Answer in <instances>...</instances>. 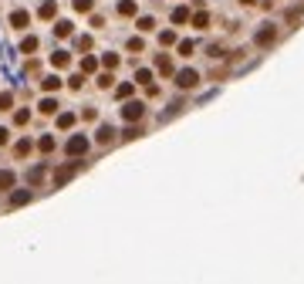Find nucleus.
<instances>
[{"label": "nucleus", "instance_id": "20e7f679", "mask_svg": "<svg viewBox=\"0 0 304 284\" xmlns=\"http://www.w3.org/2000/svg\"><path fill=\"white\" fill-rule=\"evenodd\" d=\"M142 112H146V109H142V102H129V105L122 109V115H125L129 122H139V118H142Z\"/></svg>", "mask_w": 304, "mask_h": 284}, {"label": "nucleus", "instance_id": "0eeeda50", "mask_svg": "<svg viewBox=\"0 0 304 284\" xmlns=\"http://www.w3.org/2000/svg\"><path fill=\"white\" fill-rule=\"evenodd\" d=\"M38 14H41V17H48V20H51V17H54V14H57V3H54V0H44V3H41V10H38Z\"/></svg>", "mask_w": 304, "mask_h": 284}, {"label": "nucleus", "instance_id": "6ab92c4d", "mask_svg": "<svg viewBox=\"0 0 304 284\" xmlns=\"http://www.w3.org/2000/svg\"><path fill=\"white\" fill-rule=\"evenodd\" d=\"M193 51H196V44H193V41H179V55H183V57H190Z\"/></svg>", "mask_w": 304, "mask_h": 284}, {"label": "nucleus", "instance_id": "c756f323", "mask_svg": "<svg viewBox=\"0 0 304 284\" xmlns=\"http://www.w3.org/2000/svg\"><path fill=\"white\" fill-rule=\"evenodd\" d=\"M75 10H92V0H75Z\"/></svg>", "mask_w": 304, "mask_h": 284}, {"label": "nucleus", "instance_id": "a878e982", "mask_svg": "<svg viewBox=\"0 0 304 284\" xmlns=\"http://www.w3.org/2000/svg\"><path fill=\"white\" fill-rule=\"evenodd\" d=\"M54 149V139H51V135H44V139H41V152H51Z\"/></svg>", "mask_w": 304, "mask_h": 284}, {"label": "nucleus", "instance_id": "aec40b11", "mask_svg": "<svg viewBox=\"0 0 304 284\" xmlns=\"http://www.w3.org/2000/svg\"><path fill=\"white\" fill-rule=\"evenodd\" d=\"M57 38H68V34H71V24H68V20H57Z\"/></svg>", "mask_w": 304, "mask_h": 284}, {"label": "nucleus", "instance_id": "9b49d317", "mask_svg": "<svg viewBox=\"0 0 304 284\" xmlns=\"http://www.w3.org/2000/svg\"><path fill=\"white\" fill-rule=\"evenodd\" d=\"M186 20H190V10H186V7H176V10H172V24H186Z\"/></svg>", "mask_w": 304, "mask_h": 284}, {"label": "nucleus", "instance_id": "2eb2a0df", "mask_svg": "<svg viewBox=\"0 0 304 284\" xmlns=\"http://www.w3.org/2000/svg\"><path fill=\"white\" fill-rule=\"evenodd\" d=\"M68 61H71V57L64 55V51H57V55H51V64H54V68H64Z\"/></svg>", "mask_w": 304, "mask_h": 284}, {"label": "nucleus", "instance_id": "bb28decb", "mask_svg": "<svg viewBox=\"0 0 304 284\" xmlns=\"http://www.w3.org/2000/svg\"><path fill=\"white\" fill-rule=\"evenodd\" d=\"M298 20H301V7H294V10L287 14V24H298Z\"/></svg>", "mask_w": 304, "mask_h": 284}, {"label": "nucleus", "instance_id": "f3484780", "mask_svg": "<svg viewBox=\"0 0 304 284\" xmlns=\"http://www.w3.org/2000/svg\"><path fill=\"white\" fill-rule=\"evenodd\" d=\"M20 51H24V55L38 51V38H24V44H20Z\"/></svg>", "mask_w": 304, "mask_h": 284}, {"label": "nucleus", "instance_id": "dca6fc26", "mask_svg": "<svg viewBox=\"0 0 304 284\" xmlns=\"http://www.w3.org/2000/svg\"><path fill=\"white\" fill-rule=\"evenodd\" d=\"M57 125H61V129H71V125H75V115H71V112L57 115Z\"/></svg>", "mask_w": 304, "mask_h": 284}, {"label": "nucleus", "instance_id": "f8f14e48", "mask_svg": "<svg viewBox=\"0 0 304 284\" xmlns=\"http://www.w3.org/2000/svg\"><path fill=\"white\" fill-rule=\"evenodd\" d=\"M10 186H14V172L3 170V172H0V189H10Z\"/></svg>", "mask_w": 304, "mask_h": 284}, {"label": "nucleus", "instance_id": "1a4fd4ad", "mask_svg": "<svg viewBox=\"0 0 304 284\" xmlns=\"http://www.w3.org/2000/svg\"><path fill=\"white\" fill-rule=\"evenodd\" d=\"M118 14H122V17H135V0H122V3H118Z\"/></svg>", "mask_w": 304, "mask_h": 284}, {"label": "nucleus", "instance_id": "6e6552de", "mask_svg": "<svg viewBox=\"0 0 304 284\" xmlns=\"http://www.w3.org/2000/svg\"><path fill=\"white\" fill-rule=\"evenodd\" d=\"M112 139H115V129H112V125H101V129H98V142H101V146H108Z\"/></svg>", "mask_w": 304, "mask_h": 284}, {"label": "nucleus", "instance_id": "c85d7f7f", "mask_svg": "<svg viewBox=\"0 0 304 284\" xmlns=\"http://www.w3.org/2000/svg\"><path fill=\"white\" fill-rule=\"evenodd\" d=\"M159 41H162V44H172V41H176V34H172V31H162V34H159Z\"/></svg>", "mask_w": 304, "mask_h": 284}, {"label": "nucleus", "instance_id": "39448f33", "mask_svg": "<svg viewBox=\"0 0 304 284\" xmlns=\"http://www.w3.org/2000/svg\"><path fill=\"white\" fill-rule=\"evenodd\" d=\"M10 24H14V27H27V24H31V14H27V10H14V14H10Z\"/></svg>", "mask_w": 304, "mask_h": 284}, {"label": "nucleus", "instance_id": "9d476101", "mask_svg": "<svg viewBox=\"0 0 304 284\" xmlns=\"http://www.w3.org/2000/svg\"><path fill=\"white\" fill-rule=\"evenodd\" d=\"M41 85H44V92H57V88H61V78H57V75H48Z\"/></svg>", "mask_w": 304, "mask_h": 284}, {"label": "nucleus", "instance_id": "b1692460", "mask_svg": "<svg viewBox=\"0 0 304 284\" xmlns=\"http://www.w3.org/2000/svg\"><path fill=\"white\" fill-rule=\"evenodd\" d=\"M27 179H31V183H41V179H44V166H38V170H31V176H27Z\"/></svg>", "mask_w": 304, "mask_h": 284}, {"label": "nucleus", "instance_id": "5701e85b", "mask_svg": "<svg viewBox=\"0 0 304 284\" xmlns=\"http://www.w3.org/2000/svg\"><path fill=\"white\" fill-rule=\"evenodd\" d=\"M135 81H142V85H152V71H146V68H142V71L135 75Z\"/></svg>", "mask_w": 304, "mask_h": 284}, {"label": "nucleus", "instance_id": "f257e3e1", "mask_svg": "<svg viewBox=\"0 0 304 284\" xmlns=\"http://www.w3.org/2000/svg\"><path fill=\"white\" fill-rule=\"evenodd\" d=\"M277 41V27L274 24H260V31H257V48H270Z\"/></svg>", "mask_w": 304, "mask_h": 284}, {"label": "nucleus", "instance_id": "423d86ee", "mask_svg": "<svg viewBox=\"0 0 304 284\" xmlns=\"http://www.w3.org/2000/svg\"><path fill=\"white\" fill-rule=\"evenodd\" d=\"M193 27H196V31H206L209 27V14H203V10H200V14H193Z\"/></svg>", "mask_w": 304, "mask_h": 284}, {"label": "nucleus", "instance_id": "4468645a", "mask_svg": "<svg viewBox=\"0 0 304 284\" xmlns=\"http://www.w3.org/2000/svg\"><path fill=\"white\" fill-rule=\"evenodd\" d=\"M71 172H75V170H71V166H64V170H57L54 183H57V186H61V183H68V179H71Z\"/></svg>", "mask_w": 304, "mask_h": 284}, {"label": "nucleus", "instance_id": "7ed1b4c3", "mask_svg": "<svg viewBox=\"0 0 304 284\" xmlns=\"http://www.w3.org/2000/svg\"><path fill=\"white\" fill-rule=\"evenodd\" d=\"M196 81H200V75H196L193 68H183V71L176 75V85H179V88H196Z\"/></svg>", "mask_w": 304, "mask_h": 284}, {"label": "nucleus", "instance_id": "ddd939ff", "mask_svg": "<svg viewBox=\"0 0 304 284\" xmlns=\"http://www.w3.org/2000/svg\"><path fill=\"white\" fill-rule=\"evenodd\" d=\"M41 112H44V115H54L57 112V102H54V98H44V102H41Z\"/></svg>", "mask_w": 304, "mask_h": 284}, {"label": "nucleus", "instance_id": "2f4dec72", "mask_svg": "<svg viewBox=\"0 0 304 284\" xmlns=\"http://www.w3.org/2000/svg\"><path fill=\"white\" fill-rule=\"evenodd\" d=\"M10 102H14L10 95H0V109H10Z\"/></svg>", "mask_w": 304, "mask_h": 284}, {"label": "nucleus", "instance_id": "393cba45", "mask_svg": "<svg viewBox=\"0 0 304 284\" xmlns=\"http://www.w3.org/2000/svg\"><path fill=\"white\" fill-rule=\"evenodd\" d=\"M95 68H98L95 57H85V61H81V71H95Z\"/></svg>", "mask_w": 304, "mask_h": 284}, {"label": "nucleus", "instance_id": "f03ea898", "mask_svg": "<svg viewBox=\"0 0 304 284\" xmlns=\"http://www.w3.org/2000/svg\"><path fill=\"white\" fill-rule=\"evenodd\" d=\"M88 152V139L85 135H71L68 139V156H85Z\"/></svg>", "mask_w": 304, "mask_h": 284}, {"label": "nucleus", "instance_id": "412c9836", "mask_svg": "<svg viewBox=\"0 0 304 284\" xmlns=\"http://www.w3.org/2000/svg\"><path fill=\"white\" fill-rule=\"evenodd\" d=\"M27 200H31V193H14V196H10V203H14V207H20V203H27Z\"/></svg>", "mask_w": 304, "mask_h": 284}, {"label": "nucleus", "instance_id": "7c9ffc66", "mask_svg": "<svg viewBox=\"0 0 304 284\" xmlns=\"http://www.w3.org/2000/svg\"><path fill=\"white\" fill-rule=\"evenodd\" d=\"M31 152V142H17V156H27Z\"/></svg>", "mask_w": 304, "mask_h": 284}, {"label": "nucleus", "instance_id": "cd10ccee", "mask_svg": "<svg viewBox=\"0 0 304 284\" xmlns=\"http://www.w3.org/2000/svg\"><path fill=\"white\" fill-rule=\"evenodd\" d=\"M115 95H118V98H129V95H132V85H118V92H115Z\"/></svg>", "mask_w": 304, "mask_h": 284}, {"label": "nucleus", "instance_id": "473e14b6", "mask_svg": "<svg viewBox=\"0 0 304 284\" xmlns=\"http://www.w3.org/2000/svg\"><path fill=\"white\" fill-rule=\"evenodd\" d=\"M3 142H7V129H0V146H3Z\"/></svg>", "mask_w": 304, "mask_h": 284}, {"label": "nucleus", "instance_id": "4be33fe9", "mask_svg": "<svg viewBox=\"0 0 304 284\" xmlns=\"http://www.w3.org/2000/svg\"><path fill=\"white\" fill-rule=\"evenodd\" d=\"M155 27V20L152 17H139V31H152Z\"/></svg>", "mask_w": 304, "mask_h": 284}, {"label": "nucleus", "instance_id": "a211bd4d", "mask_svg": "<svg viewBox=\"0 0 304 284\" xmlns=\"http://www.w3.org/2000/svg\"><path fill=\"white\" fill-rule=\"evenodd\" d=\"M155 64H159V71H162V75H169V71H172V61H169L166 55H159V61H155Z\"/></svg>", "mask_w": 304, "mask_h": 284}, {"label": "nucleus", "instance_id": "72a5a7b5", "mask_svg": "<svg viewBox=\"0 0 304 284\" xmlns=\"http://www.w3.org/2000/svg\"><path fill=\"white\" fill-rule=\"evenodd\" d=\"M240 3H244V7H253V3H257V0H240Z\"/></svg>", "mask_w": 304, "mask_h": 284}]
</instances>
